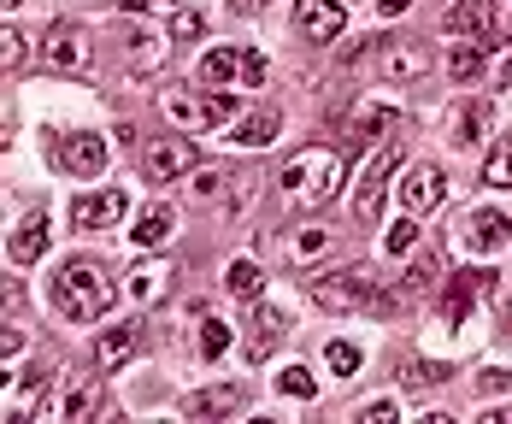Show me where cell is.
<instances>
[{
  "instance_id": "4",
  "label": "cell",
  "mask_w": 512,
  "mask_h": 424,
  "mask_svg": "<svg viewBox=\"0 0 512 424\" xmlns=\"http://www.w3.org/2000/svg\"><path fill=\"white\" fill-rule=\"evenodd\" d=\"M159 112L177 124V130H218V124H236V95L212 89V95H189V89H165Z\"/></svg>"
},
{
  "instance_id": "26",
  "label": "cell",
  "mask_w": 512,
  "mask_h": 424,
  "mask_svg": "<svg viewBox=\"0 0 512 424\" xmlns=\"http://www.w3.org/2000/svg\"><path fill=\"white\" fill-rule=\"evenodd\" d=\"M171 230H177V212L165 207V201H154V207L136 218V230H130V236H136L142 248H159V242H171Z\"/></svg>"
},
{
  "instance_id": "10",
  "label": "cell",
  "mask_w": 512,
  "mask_h": 424,
  "mask_svg": "<svg viewBox=\"0 0 512 424\" xmlns=\"http://www.w3.org/2000/svg\"><path fill=\"white\" fill-rule=\"evenodd\" d=\"M142 171H148L154 183L189 177V171H195V142H189V136H165V142H154V148L142 154Z\"/></svg>"
},
{
  "instance_id": "12",
  "label": "cell",
  "mask_w": 512,
  "mask_h": 424,
  "mask_svg": "<svg viewBox=\"0 0 512 424\" xmlns=\"http://www.w3.org/2000/svg\"><path fill=\"white\" fill-rule=\"evenodd\" d=\"M442 195H448V177H442L436 165H412L407 183H401V207L407 212H436Z\"/></svg>"
},
{
  "instance_id": "17",
  "label": "cell",
  "mask_w": 512,
  "mask_h": 424,
  "mask_svg": "<svg viewBox=\"0 0 512 424\" xmlns=\"http://www.w3.org/2000/svg\"><path fill=\"white\" fill-rule=\"evenodd\" d=\"M48 242H53V224L42 218V212H30V218L18 224V236L6 242V260L12 265H36L42 254H48Z\"/></svg>"
},
{
  "instance_id": "30",
  "label": "cell",
  "mask_w": 512,
  "mask_h": 424,
  "mask_svg": "<svg viewBox=\"0 0 512 424\" xmlns=\"http://www.w3.org/2000/svg\"><path fill=\"white\" fill-rule=\"evenodd\" d=\"M171 36H177V42L206 36V12H201V6H177V12H171Z\"/></svg>"
},
{
  "instance_id": "5",
  "label": "cell",
  "mask_w": 512,
  "mask_h": 424,
  "mask_svg": "<svg viewBox=\"0 0 512 424\" xmlns=\"http://www.w3.org/2000/svg\"><path fill=\"white\" fill-rule=\"evenodd\" d=\"M206 89H259L265 83V53L254 48H212L201 59Z\"/></svg>"
},
{
  "instance_id": "3",
  "label": "cell",
  "mask_w": 512,
  "mask_h": 424,
  "mask_svg": "<svg viewBox=\"0 0 512 424\" xmlns=\"http://www.w3.org/2000/svg\"><path fill=\"white\" fill-rule=\"evenodd\" d=\"M312 301L324 313H365V307H389L383 301V277L371 265H342V271H318L312 277Z\"/></svg>"
},
{
  "instance_id": "35",
  "label": "cell",
  "mask_w": 512,
  "mask_h": 424,
  "mask_svg": "<svg viewBox=\"0 0 512 424\" xmlns=\"http://www.w3.org/2000/svg\"><path fill=\"white\" fill-rule=\"evenodd\" d=\"M24 42H30V36H24V30H12V24H6V36H0V59H6V71H12V65H18V59H24Z\"/></svg>"
},
{
  "instance_id": "11",
  "label": "cell",
  "mask_w": 512,
  "mask_h": 424,
  "mask_svg": "<svg viewBox=\"0 0 512 424\" xmlns=\"http://www.w3.org/2000/svg\"><path fill=\"white\" fill-rule=\"evenodd\" d=\"M295 30L307 42H336L348 30V12H342V0H295Z\"/></svg>"
},
{
  "instance_id": "6",
  "label": "cell",
  "mask_w": 512,
  "mask_h": 424,
  "mask_svg": "<svg viewBox=\"0 0 512 424\" xmlns=\"http://www.w3.org/2000/svg\"><path fill=\"white\" fill-rule=\"evenodd\" d=\"M371 71H377L383 83H418V77L430 71V48H424L418 36H383V42L371 48Z\"/></svg>"
},
{
  "instance_id": "41",
  "label": "cell",
  "mask_w": 512,
  "mask_h": 424,
  "mask_svg": "<svg viewBox=\"0 0 512 424\" xmlns=\"http://www.w3.org/2000/svg\"><path fill=\"white\" fill-rule=\"evenodd\" d=\"M412 0H377V12H383V18H395V12H407Z\"/></svg>"
},
{
  "instance_id": "34",
  "label": "cell",
  "mask_w": 512,
  "mask_h": 424,
  "mask_svg": "<svg viewBox=\"0 0 512 424\" xmlns=\"http://www.w3.org/2000/svg\"><path fill=\"white\" fill-rule=\"evenodd\" d=\"M224 183H230L224 171H189V195H195V201H212Z\"/></svg>"
},
{
  "instance_id": "37",
  "label": "cell",
  "mask_w": 512,
  "mask_h": 424,
  "mask_svg": "<svg viewBox=\"0 0 512 424\" xmlns=\"http://www.w3.org/2000/svg\"><path fill=\"white\" fill-rule=\"evenodd\" d=\"M395 419V401H371V407H359V424H389Z\"/></svg>"
},
{
  "instance_id": "25",
  "label": "cell",
  "mask_w": 512,
  "mask_h": 424,
  "mask_svg": "<svg viewBox=\"0 0 512 424\" xmlns=\"http://www.w3.org/2000/svg\"><path fill=\"white\" fill-rule=\"evenodd\" d=\"M130 354H136V324H112L101 342H95V360H101V371H118Z\"/></svg>"
},
{
  "instance_id": "8",
  "label": "cell",
  "mask_w": 512,
  "mask_h": 424,
  "mask_svg": "<svg viewBox=\"0 0 512 424\" xmlns=\"http://www.w3.org/2000/svg\"><path fill=\"white\" fill-rule=\"evenodd\" d=\"M124 212H130L124 189H89V195L71 201V230H112Z\"/></svg>"
},
{
  "instance_id": "38",
  "label": "cell",
  "mask_w": 512,
  "mask_h": 424,
  "mask_svg": "<svg viewBox=\"0 0 512 424\" xmlns=\"http://www.w3.org/2000/svg\"><path fill=\"white\" fill-rule=\"evenodd\" d=\"M507 383H512V371H495V366H489L483 377H477V389H483V395H501Z\"/></svg>"
},
{
  "instance_id": "15",
  "label": "cell",
  "mask_w": 512,
  "mask_h": 424,
  "mask_svg": "<svg viewBox=\"0 0 512 424\" xmlns=\"http://www.w3.org/2000/svg\"><path fill=\"white\" fill-rule=\"evenodd\" d=\"M283 336H289V318L277 313V307H259L254 324H248V366H265Z\"/></svg>"
},
{
  "instance_id": "28",
  "label": "cell",
  "mask_w": 512,
  "mask_h": 424,
  "mask_svg": "<svg viewBox=\"0 0 512 424\" xmlns=\"http://www.w3.org/2000/svg\"><path fill=\"white\" fill-rule=\"evenodd\" d=\"M324 366L336 371V377H359V366H365V354H359V342H342V336H336V342L324 348Z\"/></svg>"
},
{
  "instance_id": "36",
  "label": "cell",
  "mask_w": 512,
  "mask_h": 424,
  "mask_svg": "<svg viewBox=\"0 0 512 424\" xmlns=\"http://www.w3.org/2000/svg\"><path fill=\"white\" fill-rule=\"evenodd\" d=\"M436 277H442V265H436V260H418V265L407 271V289H430Z\"/></svg>"
},
{
  "instance_id": "32",
  "label": "cell",
  "mask_w": 512,
  "mask_h": 424,
  "mask_svg": "<svg viewBox=\"0 0 512 424\" xmlns=\"http://www.w3.org/2000/svg\"><path fill=\"white\" fill-rule=\"evenodd\" d=\"M483 183H495V189H512V136L489 154V165H483Z\"/></svg>"
},
{
  "instance_id": "1",
  "label": "cell",
  "mask_w": 512,
  "mask_h": 424,
  "mask_svg": "<svg viewBox=\"0 0 512 424\" xmlns=\"http://www.w3.org/2000/svg\"><path fill=\"white\" fill-rule=\"evenodd\" d=\"M283 195L295 207H330L342 195V154L336 148H301L283 159Z\"/></svg>"
},
{
  "instance_id": "23",
  "label": "cell",
  "mask_w": 512,
  "mask_h": 424,
  "mask_svg": "<svg viewBox=\"0 0 512 424\" xmlns=\"http://www.w3.org/2000/svg\"><path fill=\"white\" fill-rule=\"evenodd\" d=\"M165 289H171V265H165V260H154V265L142 260L136 271H130V283H124V295H130V301H159Z\"/></svg>"
},
{
  "instance_id": "9",
  "label": "cell",
  "mask_w": 512,
  "mask_h": 424,
  "mask_svg": "<svg viewBox=\"0 0 512 424\" xmlns=\"http://www.w3.org/2000/svg\"><path fill=\"white\" fill-rule=\"evenodd\" d=\"M59 171H71V177H101L106 171V136H89V130H71V136H59Z\"/></svg>"
},
{
  "instance_id": "42",
  "label": "cell",
  "mask_w": 512,
  "mask_h": 424,
  "mask_svg": "<svg viewBox=\"0 0 512 424\" xmlns=\"http://www.w3.org/2000/svg\"><path fill=\"white\" fill-rule=\"evenodd\" d=\"M259 6H265V0H236V12H259Z\"/></svg>"
},
{
  "instance_id": "18",
  "label": "cell",
  "mask_w": 512,
  "mask_h": 424,
  "mask_svg": "<svg viewBox=\"0 0 512 424\" xmlns=\"http://www.w3.org/2000/svg\"><path fill=\"white\" fill-rule=\"evenodd\" d=\"M242 401H248L242 383H218V389H195V395L183 401V413H189V419H224V413H236Z\"/></svg>"
},
{
  "instance_id": "40",
  "label": "cell",
  "mask_w": 512,
  "mask_h": 424,
  "mask_svg": "<svg viewBox=\"0 0 512 424\" xmlns=\"http://www.w3.org/2000/svg\"><path fill=\"white\" fill-rule=\"evenodd\" d=\"M124 12H154V6H183V0H118Z\"/></svg>"
},
{
  "instance_id": "31",
  "label": "cell",
  "mask_w": 512,
  "mask_h": 424,
  "mask_svg": "<svg viewBox=\"0 0 512 424\" xmlns=\"http://www.w3.org/2000/svg\"><path fill=\"white\" fill-rule=\"evenodd\" d=\"M412 242H418V212H407V218H395V224L383 230V248H389V254H407Z\"/></svg>"
},
{
  "instance_id": "19",
  "label": "cell",
  "mask_w": 512,
  "mask_h": 424,
  "mask_svg": "<svg viewBox=\"0 0 512 424\" xmlns=\"http://www.w3.org/2000/svg\"><path fill=\"white\" fill-rule=\"evenodd\" d=\"M395 124H401V106L389 101V95H365V101L354 106V118H348L354 136H389Z\"/></svg>"
},
{
  "instance_id": "16",
  "label": "cell",
  "mask_w": 512,
  "mask_h": 424,
  "mask_svg": "<svg viewBox=\"0 0 512 424\" xmlns=\"http://www.w3.org/2000/svg\"><path fill=\"white\" fill-rule=\"evenodd\" d=\"M442 30L448 36H489L495 30V0H454L442 12Z\"/></svg>"
},
{
  "instance_id": "22",
  "label": "cell",
  "mask_w": 512,
  "mask_h": 424,
  "mask_svg": "<svg viewBox=\"0 0 512 424\" xmlns=\"http://www.w3.org/2000/svg\"><path fill=\"white\" fill-rule=\"evenodd\" d=\"M483 71H489V36H471V42H460L448 53V77L454 83H483Z\"/></svg>"
},
{
  "instance_id": "29",
  "label": "cell",
  "mask_w": 512,
  "mask_h": 424,
  "mask_svg": "<svg viewBox=\"0 0 512 424\" xmlns=\"http://www.w3.org/2000/svg\"><path fill=\"white\" fill-rule=\"evenodd\" d=\"M277 389H283L289 401H312V395H318V377H312L307 366H289V371H277Z\"/></svg>"
},
{
  "instance_id": "43",
  "label": "cell",
  "mask_w": 512,
  "mask_h": 424,
  "mask_svg": "<svg viewBox=\"0 0 512 424\" xmlns=\"http://www.w3.org/2000/svg\"><path fill=\"white\" fill-rule=\"evenodd\" d=\"M12 6H18V0H6V12H12Z\"/></svg>"
},
{
  "instance_id": "39",
  "label": "cell",
  "mask_w": 512,
  "mask_h": 424,
  "mask_svg": "<svg viewBox=\"0 0 512 424\" xmlns=\"http://www.w3.org/2000/svg\"><path fill=\"white\" fill-rule=\"evenodd\" d=\"M0 354H6V366H12V354H24V330H6V336H0Z\"/></svg>"
},
{
  "instance_id": "2",
  "label": "cell",
  "mask_w": 512,
  "mask_h": 424,
  "mask_svg": "<svg viewBox=\"0 0 512 424\" xmlns=\"http://www.w3.org/2000/svg\"><path fill=\"white\" fill-rule=\"evenodd\" d=\"M53 307L71 318V324H95V318L112 307V283H106V271L95 260L59 265V277H53Z\"/></svg>"
},
{
  "instance_id": "27",
  "label": "cell",
  "mask_w": 512,
  "mask_h": 424,
  "mask_svg": "<svg viewBox=\"0 0 512 424\" xmlns=\"http://www.w3.org/2000/svg\"><path fill=\"white\" fill-rule=\"evenodd\" d=\"M224 289H230L236 301H259V289H265V271H259V260H230V271H224Z\"/></svg>"
},
{
  "instance_id": "13",
  "label": "cell",
  "mask_w": 512,
  "mask_h": 424,
  "mask_svg": "<svg viewBox=\"0 0 512 424\" xmlns=\"http://www.w3.org/2000/svg\"><path fill=\"white\" fill-rule=\"evenodd\" d=\"M507 236H512V218H507V212L477 207L471 218H465V248H471V254H495V248H507Z\"/></svg>"
},
{
  "instance_id": "14",
  "label": "cell",
  "mask_w": 512,
  "mask_h": 424,
  "mask_svg": "<svg viewBox=\"0 0 512 424\" xmlns=\"http://www.w3.org/2000/svg\"><path fill=\"white\" fill-rule=\"evenodd\" d=\"M42 53H48L53 71H83V65H89V42H83L77 24H53L48 42H42Z\"/></svg>"
},
{
  "instance_id": "24",
  "label": "cell",
  "mask_w": 512,
  "mask_h": 424,
  "mask_svg": "<svg viewBox=\"0 0 512 424\" xmlns=\"http://www.w3.org/2000/svg\"><path fill=\"white\" fill-rule=\"evenodd\" d=\"M489 118H495V106H489V95H471V101L460 106V118H454V142H460V148H471V142H483Z\"/></svg>"
},
{
  "instance_id": "20",
  "label": "cell",
  "mask_w": 512,
  "mask_h": 424,
  "mask_svg": "<svg viewBox=\"0 0 512 424\" xmlns=\"http://www.w3.org/2000/svg\"><path fill=\"white\" fill-rule=\"evenodd\" d=\"M336 248V230H324V224H307V230H289L283 236V260L307 265V260H324Z\"/></svg>"
},
{
  "instance_id": "33",
  "label": "cell",
  "mask_w": 512,
  "mask_h": 424,
  "mask_svg": "<svg viewBox=\"0 0 512 424\" xmlns=\"http://www.w3.org/2000/svg\"><path fill=\"white\" fill-rule=\"evenodd\" d=\"M224 348H230V324H218V318H206V324H201V354H206V360H218Z\"/></svg>"
},
{
  "instance_id": "21",
  "label": "cell",
  "mask_w": 512,
  "mask_h": 424,
  "mask_svg": "<svg viewBox=\"0 0 512 424\" xmlns=\"http://www.w3.org/2000/svg\"><path fill=\"white\" fill-rule=\"evenodd\" d=\"M230 142H236V148H271V142H277V112H271V106L242 112V118L230 124Z\"/></svg>"
},
{
  "instance_id": "7",
  "label": "cell",
  "mask_w": 512,
  "mask_h": 424,
  "mask_svg": "<svg viewBox=\"0 0 512 424\" xmlns=\"http://www.w3.org/2000/svg\"><path fill=\"white\" fill-rule=\"evenodd\" d=\"M395 171H401V142L389 136V142H377L371 159L359 165V189H354V212H359V218H377L383 189H389V177H395Z\"/></svg>"
}]
</instances>
